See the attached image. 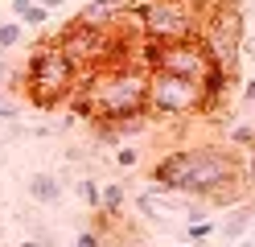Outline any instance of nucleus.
<instances>
[{"label":"nucleus","mask_w":255,"mask_h":247,"mask_svg":"<svg viewBox=\"0 0 255 247\" xmlns=\"http://www.w3.org/2000/svg\"><path fill=\"white\" fill-rule=\"evenodd\" d=\"M148 181L161 190H173L181 198H206V202H235L239 198V157L235 148H218V144H194V148H177L152 161Z\"/></svg>","instance_id":"obj_1"},{"label":"nucleus","mask_w":255,"mask_h":247,"mask_svg":"<svg viewBox=\"0 0 255 247\" xmlns=\"http://www.w3.org/2000/svg\"><path fill=\"white\" fill-rule=\"evenodd\" d=\"M74 103L91 120L107 124H128L148 115V66H136L132 58L103 62L83 74Z\"/></svg>","instance_id":"obj_2"},{"label":"nucleus","mask_w":255,"mask_h":247,"mask_svg":"<svg viewBox=\"0 0 255 247\" xmlns=\"http://www.w3.org/2000/svg\"><path fill=\"white\" fill-rule=\"evenodd\" d=\"M78 82H83V70L74 66V58L54 37H45L33 54H29V62H25L21 87H25V99L33 107L54 111V107L66 103V99L78 95Z\"/></svg>","instance_id":"obj_3"},{"label":"nucleus","mask_w":255,"mask_h":247,"mask_svg":"<svg viewBox=\"0 0 255 247\" xmlns=\"http://www.w3.org/2000/svg\"><path fill=\"white\" fill-rule=\"evenodd\" d=\"M124 12L140 16L144 41H189L202 25L194 0H124Z\"/></svg>","instance_id":"obj_4"},{"label":"nucleus","mask_w":255,"mask_h":247,"mask_svg":"<svg viewBox=\"0 0 255 247\" xmlns=\"http://www.w3.org/2000/svg\"><path fill=\"white\" fill-rule=\"evenodd\" d=\"M198 41L206 45V54L214 58V66L231 82L239 78V54H243V12L239 4L222 0V4H210L202 12V25H198Z\"/></svg>","instance_id":"obj_5"},{"label":"nucleus","mask_w":255,"mask_h":247,"mask_svg":"<svg viewBox=\"0 0 255 247\" xmlns=\"http://www.w3.org/2000/svg\"><path fill=\"white\" fill-rule=\"evenodd\" d=\"M148 115L152 120H189L206 115V87L165 70H148Z\"/></svg>","instance_id":"obj_6"},{"label":"nucleus","mask_w":255,"mask_h":247,"mask_svg":"<svg viewBox=\"0 0 255 247\" xmlns=\"http://www.w3.org/2000/svg\"><path fill=\"white\" fill-rule=\"evenodd\" d=\"M25 190H29V198H33L37 206H54L58 198H62V181H58L54 173H33Z\"/></svg>","instance_id":"obj_7"},{"label":"nucleus","mask_w":255,"mask_h":247,"mask_svg":"<svg viewBox=\"0 0 255 247\" xmlns=\"http://www.w3.org/2000/svg\"><path fill=\"white\" fill-rule=\"evenodd\" d=\"M124 202H128V190L120 186V181H111V186H103V194H99V219H120V210H124Z\"/></svg>","instance_id":"obj_8"},{"label":"nucleus","mask_w":255,"mask_h":247,"mask_svg":"<svg viewBox=\"0 0 255 247\" xmlns=\"http://www.w3.org/2000/svg\"><path fill=\"white\" fill-rule=\"evenodd\" d=\"M251 223H255V210H251V206H235V210L227 214V223H222V239H227V243H231V239H243V231H247Z\"/></svg>","instance_id":"obj_9"},{"label":"nucleus","mask_w":255,"mask_h":247,"mask_svg":"<svg viewBox=\"0 0 255 247\" xmlns=\"http://www.w3.org/2000/svg\"><path fill=\"white\" fill-rule=\"evenodd\" d=\"M21 29H25L21 21H0V54H8V49L21 41Z\"/></svg>","instance_id":"obj_10"},{"label":"nucleus","mask_w":255,"mask_h":247,"mask_svg":"<svg viewBox=\"0 0 255 247\" xmlns=\"http://www.w3.org/2000/svg\"><path fill=\"white\" fill-rule=\"evenodd\" d=\"M206 235H214V223H210V219H206V223H189V231H185V247L206 243Z\"/></svg>","instance_id":"obj_11"},{"label":"nucleus","mask_w":255,"mask_h":247,"mask_svg":"<svg viewBox=\"0 0 255 247\" xmlns=\"http://www.w3.org/2000/svg\"><path fill=\"white\" fill-rule=\"evenodd\" d=\"M231 148H255V128H247V124L231 128Z\"/></svg>","instance_id":"obj_12"},{"label":"nucleus","mask_w":255,"mask_h":247,"mask_svg":"<svg viewBox=\"0 0 255 247\" xmlns=\"http://www.w3.org/2000/svg\"><path fill=\"white\" fill-rule=\"evenodd\" d=\"M78 194H83V202L91 206V210H99V186H95V177H83V181H78Z\"/></svg>","instance_id":"obj_13"},{"label":"nucleus","mask_w":255,"mask_h":247,"mask_svg":"<svg viewBox=\"0 0 255 247\" xmlns=\"http://www.w3.org/2000/svg\"><path fill=\"white\" fill-rule=\"evenodd\" d=\"M17 120H21V107L12 103V99L0 95V124H17Z\"/></svg>","instance_id":"obj_14"},{"label":"nucleus","mask_w":255,"mask_h":247,"mask_svg":"<svg viewBox=\"0 0 255 247\" xmlns=\"http://www.w3.org/2000/svg\"><path fill=\"white\" fill-rule=\"evenodd\" d=\"M116 161L124 165V169H132V165L140 161V153H136V148H132V144H120V148H116Z\"/></svg>","instance_id":"obj_15"},{"label":"nucleus","mask_w":255,"mask_h":247,"mask_svg":"<svg viewBox=\"0 0 255 247\" xmlns=\"http://www.w3.org/2000/svg\"><path fill=\"white\" fill-rule=\"evenodd\" d=\"M74 247H107V243H103V235H95V231H83V235L74 239Z\"/></svg>","instance_id":"obj_16"},{"label":"nucleus","mask_w":255,"mask_h":247,"mask_svg":"<svg viewBox=\"0 0 255 247\" xmlns=\"http://www.w3.org/2000/svg\"><path fill=\"white\" fill-rule=\"evenodd\" d=\"M239 173H243V181H251V186H255V148H251L247 165H239Z\"/></svg>","instance_id":"obj_17"},{"label":"nucleus","mask_w":255,"mask_h":247,"mask_svg":"<svg viewBox=\"0 0 255 247\" xmlns=\"http://www.w3.org/2000/svg\"><path fill=\"white\" fill-rule=\"evenodd\" d=\"M4 82H12V66L4 62V54H0V87H4Z\"/></svg>","instance_id":"obj_18"},{"label":"nucleus","mask_w":255,"mask_h":247,"mask_svg":"<svg viewBox=\"0 0 255 247\" xmlns=\"http://www.w3.org/2000/svg\"><path fill=\"white\" fill-rule=\"evenodd\" d=\"M50 243H54V239H45V235H41V239H21L17 247H50Z\"/></svg>","instance_id":"obj_19"},{"label":"nucleus","mask_w":255,"mask_h":247,"mask_svg":"<svg viewBox=\"0 0 255 247\" xmlns=\"http://www.w3.org/2000/svg\"><path fill=\"white\" fill-rule=\"evenodd\" d=\"M243 103H255V78H251L247 87H243Z\"/></svg>","instance_id":"obj_20"},{"label":"nucleus","mask_w":255,"mask_h":247,"mask_svg":"<svg viewBox=\"0 0 255 247\" xmlns=\"http://www.w3.org/2000/svg\"><path fill=\"white\" fill-rule=\"evenodd\" d=\"M227 247H255V239H235V243H227Z\"/></svg>","instance_id":"obj_21"}]
</instances>
